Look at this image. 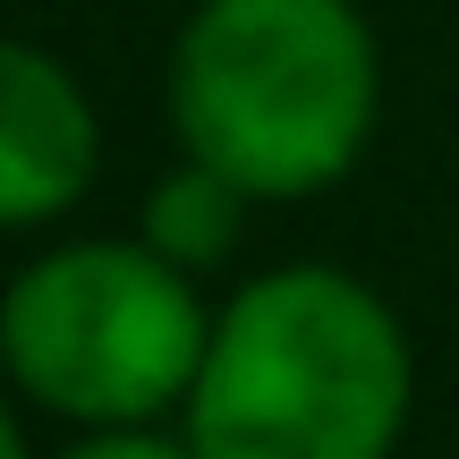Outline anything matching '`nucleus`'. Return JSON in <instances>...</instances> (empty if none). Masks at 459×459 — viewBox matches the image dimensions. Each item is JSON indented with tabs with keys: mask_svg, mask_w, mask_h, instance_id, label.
<instances>
[{
	"mask_svg": "<svg viewBox=\"0 0 459 459\" xmlns=\"http://www.w3.org/2000/svg\"><path fill=\"white\" fill-rule=\"evenodd\" d=\"M409 400L417 358L400 315L358 273L290 264L213 315L179 417L204 459H392Z\"/></svg>",
	"mask_w": 459,
	"mask_h": 459,
	"instance_id": "obj_1",
	"label": "nucleus"
},
{
	"mask_svg": "<svg viewBox=\"0 0 459 459\" xmlns=\"http://www.w3.org/2000/svg\"><path fill=\"white\" fill-rule=\"evenodd\" d=\"M383 60L358 0H204L170 51V128L255 204L349 179L375 136Z\"/></svg>",
	"mask_w": 459,
	"mask_h": 459,
	"instance_id": "obj_2",
	"label": "nucleus"
},
{
	"mask_svg": "<svg viewBox=\"0 0 459 459\" xmlns=\"http://www.w3.org/2000/svg\"><path fill=\"white\" fill-rule=\"evenodd\" d=\"M213 349V307L196 273L145 238H77L9 281L0 366L34 409L68 426H153L187 409Z\"/></svg>",
	"mask_w": 459,
	"mask_h": 459,
	"instance_id": "obj_3",
	"label": "nucleus"
},
{
	"mask_svg": "<svg viewBox=\"0 0 459 459\" xmlns=\"http://www.w3.org/2000/svg\"><path fill=\"white\" fill-rule=\"evenodd\" d=\"M102 128L85 85L51 51L0 43V230L60 221L94 187Z\"/></svg>",
	"mask_w": 459,
	"mask_h": 459,
	"instance_id": "obj_4",
	"label": "nucleus"
},
{
	"mask_svg": "<svg viewBox=\"0 0 459 459\" xmlns=\"http://www.w3.org/2000/svg\"><path fill=\"white\" fill-rule=\"evenodd\" d=\"M247 204H255V196H247L238 179H221L213 162H196V153H187V162L145 196V213H136V238L162 247L179 273H204V264H221L230 247H238Z\"/></svg>",
	"mask_w": 459,
	"mask_h": 459,
	"instance_id": "obj_5",
	"label": "nucleus"
},
{
	"mask_svg": "<svg viewBox=\"0 0 459 459\" xmlns=\"http://www.w3.org/2000/svg\"><path fill=\"white\" fill-rule=\"evenodd\" d=\"M68 459H204L187 434H153V426H85V443Z\"/></svg>",
	"mask_w": 459,
	"mask_h": 459,
	"instance_id": "obj_6",
	"label": "nucleus"
},
{
	"mask_svg": "<svg viewBox=\"0 0 459 459\" xmlns=\"http://www.w3.org/2000/svg\"><path fill=\"white\" fill-rule=\"evenodd\" d=\"M0 459H26V434H17V409L0 400Z\"/></svg>",
	"mask_w": 459,
	"mask_h": 459,
	"instance_id": "obj_7",
	"label": "nucleus"
}]
</instances>
